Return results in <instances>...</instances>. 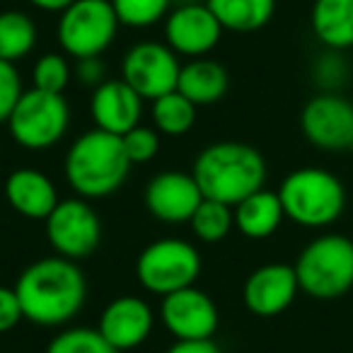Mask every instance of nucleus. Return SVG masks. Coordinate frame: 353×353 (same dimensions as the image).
<instances>
[{
	"mask_svg": "<svg viewBox=\"0 0 353 353\" xmlns=\"http://www.w3.org/2000/svg\"><path fill=\"white\" fill-rule=\"evenodd\" d=\"M12 288L25 319L39 327H63L78 317L88 300V281L78 261L59 254L30 264Z\"/></svg>",
	"mask_w": 353,
	"mask_h": 353,
	"instance_id": "obj_1",
	"label": "nucleus"
},
{
	"mask_svg": "<svg viewBox=\"0 0 353 353\" xmlns=\"http://www.w3.org/2000/svg\"><path fill=\"white\" fill-rule=\"evenodd\" d=\"M192 174L203 199L237 206L242 199L264 189L269 167L256 148L240 141H218L199 152Z\"/></svg>",
	"mask_w": 353,
	"mask_h": 353,
	"instance_id": "obj_2",
	"label": "nucleus"
},
{
	"mask_svg": "<svg viewBox=\"0 0 353 353\" xmlns=\"http://www.w3.org/2000/svg\"><path fill=\"white\" fill-rule=\"evenodd\" d=\"M131 167L121 136L90 128L70 143L63 160V174L80 199L97 201L121 189Z\"/></svg>",
	"mask_w": 353,
	"mask_h": 353,
	"instance_id": "obj_3",
	"label": "nucleus"
},
{
	"mask_svg": "<svg viewBox=\"0 0 353 353\" xmlns=\"http://www.w3.org/2000/svg\"><path fill=\"white\" fill-rule=\"evenodd\" d=\"M279 199L288 221L303 228H329L343 216L346 189L334 172L324 167H300L285 174Z\"/></svg>",
	"mask_w": 353,
	"mask_h": 353,
	"instance_id": "obj_4",
	"label": "nucleus"
},
{
	"mask_svg": "<svg viewBox=\"0 0 353 353\" xmlns=\"http://www.w3.org/2000/svg\"><path fill=\"white\" fill-rule=\"evenodd\" d=\"M300 293L314 300L343 298L353 288V240L346 235H319L295 259Z\"/></svg>",
	"mask_w": 353,
	"mask_h": 353,
	"instance_id": "obj_5",
	"label": "nucleus"
},
{
	"mask_svg": "<svg viewBox=\"0 0 353 353\" xmlns=\"http://www.w3.org/2000/svg\"><path fill=\"white\" fill-rule=\"evenodd\" d=\"M10 138L25 150H49L65 138L70 128V107L63 94L25 90L8 119Z\"/></svg>",
	"mask_w": 353,
	"mask_h": 353,
	"instance_id": "obj_6",
	"label": "nucleus"
},
{
	"mask_svg": "<svg viewBox=\"0 0 353 353\" xmlns=\"http://www.w3.org/2000/svg\"><path fill=\"white\" fill-rule=\"evenodd\" d=\"M201 276V254L187 240L165 237L155 240L138 254L136 279L148 293L165 295L189 288Z\"/></svg>",
	"mask_w": 353,
	"mask_h": 353,
	"instance_id": "obj_7",
	"label": "nucleus"
},
{
	"mask_svg": "<svg viewBox=\"0 0 353 353\" xmlns=\"http://www.w3.org/2000/svg\"><path fill=\"white\" fill-rule=\"evenodd\" d=\"M119 27L112 0H75L68 10L61 12L56 37L65 56L75 61L94 59L112 46Z\"/></svg>",
	"mask_w": 353,
	"mask_h": 353,
	"instance_id": "obj_8",
	"label": "nucleus"
},
{
	"mask_svg": "<svg viewBox=\"0 0 353 353\" xmlns=\"http://www.w3.org/2000/svg\"><path fill=\"white\" fill-rule=\"evenodd\" d=\"M46 240L63 259L83 261L102 242V221L88 199H63L44 221Z\"/></svg>",
	"mask_w": 353,
	"mask_h": 353,
	"instance_id": "obj_9",
	"label": "nucleus"
},
{
	"mask_svg": "<svg viewBox=\"0 0 353 353\" xmlns=\"http://www.w3.org/2000/svg\"><path fill=\"white\" fill-rule=\"evenodd\" d=\"M179 70V56L165 41L133 44L121 59V80L150 102L176 90Z\"/></svg>",
	"mask_w": 353,
	"mask_h": 353,
	"instance_id": "obj_10",
	"label": "nucleus"
},
{
	"mask_svg": "<svg viewBox=\"0 0 353 353\" xmlns=\"http://www.w3.org/2000/svg\"><path fill=\"white\" fill-rule=\"evenodd\" d=\"M300 131L319 150H348L353 143V102L341 92H317L300 112Z\"/></svg>",
	"mask_w": 353,
	"mask_h": 353,
	"instance_id": "obj_11",
	"label": "nucleus"
},
{
	"mask_svg": "<svg viewBox=\"0 0 353 353\" xmlns=\"http://www.w3.org/2000/svg\"><path fill=\"white\" fill-rule=\"evenodd\" d=\"M160 319L176 341H206L216 334L221 314L206 290L189 285L162 298Z\"/></svg>",
	"mask_w": 353,
	"mask_h": 353,
	"instance_id": "obj_12",
	"label": "nucleus"
},
{
	"mask_svg": "<svg viewBox=\"0 0 353 353\" xmlns=\"http://www.w3.org/2000/svg\"><path fill=\"white\" fill-rule=\"evenodd\" d=\"M165 44L176 56L203 59L218 46L223 37V27L206 3H187L174 6L162 22Z\"/></svg>",
	"mask_w": 353,
	"mask_h": 353,
	"instance_id": "obj_13",
	"label": "nucleus"
},
{
	"mask_svg": "<svg viewBox=\"0 0 353 353\" xmlns=\"http://www.w3.org/2000/svg\"><path fill=\"white\" fill-rule=\"evenodd\" d=\"M143 201L155 221L167 225H182L192 221L194 211L203 201V194L192 172L165 170L157 172L148 182Z\"/></svg>",
	"mask_w": 353,
	"mask_h": 353,
	"instance_id": "obj_14",
	"label": "nucleus"
},
{
	"mask_svg": "<svg viewBox=\"0 0 353 353\" xmlns=\"http://www.w3.org/2000/svg\"><path fill=\"white\" fill-rule=\"evenodd\" d=\"M300 293L298 274L290 264H264L254 269L245 281L242 300L256 317H279L295 303Z\"/></svg>",
	"mask_w": 353,
	"mask_h": 353,
	"instance_id": "obj_15",
	"label": "nucleus"
},
{
	"mask_svg": "<svg viewBox=\"0 0 353 353\" xmlns=\"http://www.w3.org/2000/svg\"><path fill=\"white\" fill-rule=\"evenodd\" d=\"M155 327V314H152L150 305L138 295H121L114 298L107 307L99 314V334L121 351H131V348L141 346L148 336L152 334Z\"/></svg>",
	"mask_w": 353,
	"mask_h": 353,
	"instance_id": "obj_16",
	"label": "nucleus"
},
{
	"mask_svg": "<svg viewBox=\"0 0 353 353\" xmlns=\"http://www.w3.org/2000/svg\"><path fill=\"white\" fill-rule=\"evenodd\" d=\"M143 102L145 99L133 88H128L121 78L104 80L92 90L90 117H92L94 128L112 133V136H123L141 123Z\"/></svg>",
	"mask_w": 353,
	"mask_h": 353,
	"instance_id": "obj_17",
	"label": "nucleus"
},
{
	"mask_svg": "<svg viewBox=\"0 0 353 353\" xmlns=\"http://www.w3.org/2000/svg\"><path fill=\"white\" fill-rule=\"evenodd\" d=\"M6 201L27 221H46L61 199L51 176L34 167H20L6 179Z\"/></svg>",
	"mask_w": 353,
	"mask_h": 353,
	"instance_id": "obj_18",
	"label": "nucleus"
},
{
	"mask_svg": "<svg viewBox=\"0 0 353 353\" xmlns=\"http://www.w3.org/2000/svg\"><path fill=\"white\" fill-rule=\"evenodd\" d=\"M176 90L196 107L221 102L230 90V75L221 61H213L208 56L203 59H189V63L179 70Z\"/></svg>",
	"mask_w": 353,
	"mask_h": 353,
	"instance_id": "obj_19",
	"label": "nucleus"
},
{
	"mask_svg": "<svg viewBox=\"0 0 353 353\" xmlns=\"http://www.w3.org/2000/svg\"><path fill=\"white\" fill-rule=\"evenodd\" d=\"M232 213H235V228L247 240H266L279 230L285 218L279 192L271 189L250 194L237 206H232Z\"/></svg>",
	"mask_w": 353,
	"mask_h": 353,
	"instance_id": "obj_20",
	"label": "nucleus"
},
{
	"mask_svg": "<svg viewBox=\"0 0 353 353\" xmlns=\"http://www.w3.org/2000/svg\"><path fill=\"white\" fill-rule=\"evenodd\" d=\"M310 27L324 49H353V0H314Z\"/></svg>",
	"mask_w": 353,
	"mask_h": 353,
	"instance_id": "obj_21",
	"label": "nucleus"
},
{
	"mask_svg": "<svg viewBox=\"0 0 353 353\" xmlns=\"http://www.w3.org/2000/svg\"><path fill=\"white\" fill-rule=\"evenodd\" d=\"M206 6L221 22L223 32H256L271 22L276 0H206Z\"/></svg>",
	"mask_w": 353,
	"mask_h": 353,
	"instance_id": "obj_22",
	"label": "nucleus"
},
{
	"mask_svg": "<svg viewBox=\"0 0 353 353\" xmlns=\"http://www.w3.org/2000/svg\"><path fill=\"white\" fill-rule=\"evenodd\" d=\"M39 32L27 12L3 10L0 12V61L17 63L34 51Z\"/></svg>",
	"mask_w": 353,
	"mask_h": 353,
	"instance_id": "obj_23",
	"label": "nucleus"
},
{
	"mask_svg": "<svg viewBox=\"0 0 353 353\" xmlns=\"http://www.w3.org/2000/svg\"><path fill=\"white\" fill-rule=\"evenodd\" d=\"M152 128L160 136H184L196 123V104H192L179 90L152 99Z\"/></svg>",
	"mask_w": 353,
	"mask_h": 353,
	"instance_id": "obj_24",
	"label": "nucleus"
},
{
	"mask_svg": "<svg viewBox=\"0 0 353 353\" xmlns=\"http://www.w3.org/2000/svg\"><path fill=\"white\" fill-rule=\"evenodd\" d=\"M189 225H192V232L201 242L216 245V242L225 240L232 228H235V213H232V206H228V203L203 199L196 211H194Z\"/></svg>",
	"mask_w": 353,
	"mask_h": 353,
	"instance_id": "obj_25",
	"label": "nucleus"
},
{
	"mask_svg": "<svg viewBox=\"0 0 353 353\" xmlns=\"http://www.w3.org/2000/svg\"><path fill=\"white\" fill-rule=\"evenodd\" d=\"M112 8L121 27L148 30L157 22H165L174 8V0H112Z\"/></svg>",
	"mask_w": 353,
	"mask_h": 353,
	"instance_id": "obj_26",
	"label": "nucleus"
},
{
	"mask_svg": "<svg viewBox=\"0 0 353 353\" xmlns=\"http://www.w3.org/2000/svg\"><path fill=\"white\" fill-rule=\"evenodd\" d=\"M44 353H119V351L99 334V329L68 327L51 339Z\"/></svg>",
	"mask_w": 353,
	"mask_h": 353,
	"instance_id": "obj_27",
	"label": "nucleus"
},
{
	"mask_svg": "<svg viewBox=\"0 0 353 353\" xmlns=\"http://www.w3.org/2000/svg\"><path fill=\"white\" fill-rule=\"evenodd\" d=\"M70 78H73V68L68 63V56L56 54V51L41 54L32 68V88L44 90V92L63 94Z\"/></svg>",
	"mask_w": 353,
	"mask_h": 353,
	"instance_id": "obj_28",
	"label": "nucleus"
},
{
	"mask_svg": "<svg viewBox=\"0 0 353 353\" xmlns=\"http://www.w3.org/2000/svg\"><path fill=\"white\" fill-rule=\"evenodd\" d=\"M312 78L319 92H339L348 80V63L343 61V51L327 49L312 65Z\"/></svg>",
	"mask_w": 353,
	"mask_h": 353,
	"instance_id": "obj_29",
	"label": "nucleus"
},
{
	"mask_svg": "<svg viewBox=\"0 0 353 353\" xmlns=\"http://www.w3.org/2000/svg\"><path fill=\"white\" fill-rule=\"evenodd\" d=\"M121 143H123V150H126L128 160H131V165H145V162H150L152 157L157 155V150H160V133H157L155 128L138 123L136 128L123 133Z\"/></svg>",
	"mask_w": 353,
	"mask_h": 353,
	"instance_id": "obj_30",
	"label": "nucleus"
},
{
	"mask_svg": "<svg viewBox=\"0 0 353 353\" xmlns=\"http://www.w3.org/2000/svg\"><path fill=\"white\" fill-rule=\"evenodd\" d=\"M22 94H25V85L17 65L0 61V123H8Z\"/></svg>",
	"mask_w": 353,
	"mask_h": 353,
	"instance_id": "obj_31",
	"label": "nucleus"
},
{
	"mask_svg": "<svg viewBox=\"0 0 353 353\" xmlns=\"http://www.w3.org/2000/svg\"><path fill=\"white\" fill-rule=\"evenodd\" d=\"M20 319H25V314H22L15 288L0 285V334H8L10 329H15Z\"/></svg>",
	"mask_w": 353,
	"mask_h": 353,
	"instance_id": "obj_32",
	"label": "nucleus"
},
{
	"mask_svg": "<svg viewBox=\"0 0 353 353\" xmlns=\"http://www.w3.org/2000/svg\"><path fill=\"white\" fill-rule=\"evenodd\" d=\"M73 73H75V78H78L80 85L92 88V90L107 80V68H104V63H102V56H94V59H80L78 63H75Z\"/></svg>",
	"mask_w": 353,
	"mask_h": 353,
	"instance_id": "obj_33",
	"label": "nucleus"
},
{
	"mask_svg": "<svg viewBox=\"0 0 353 353\" xmlns=\"http://www.w3.org/2000/svg\"><path fill=\"white\" fill-rule=\"evenodd\" d=\"M165 353H223L213 339L206 341H174Z\"/></svg>",
	"mask_w": 353,
	"mask_h": 353,
	"instance_id": "obj_34",
	"label": "nucleus"
},
{
	"mask_svg": "<svg viewBox=\"0 0 353 353\" xmlns=\"http://www.w3.org/2000/svg\"><path fill=\"white\" fill-rule=\"evenodd\" d=\"M32 8H37V10H41V12H63V10H68L70 6H73L75 0H27Z\"/></svg>",
	"mask_w": 353,
	"mask_h": 353,
	"instance_id": "obj_35",
	"label": "nucleus"
},
{
	"mask_svg": "<svg viewBox=\"0 0 353 353\" xmlns=\"http://www.w3.org/2000/svg\"><path fill=\"white\" fill-rule=\"evenodd\" d=\"M187 3H206V0H174V6H187Z\"/></svg>",
	"mask_w": 353,
	"mask_h": 353,
	"instance_id": "obj_36",
	"label": "nucleus"
},
{
	"mask_svg": "<svg viewBox=\"0 0 353 353\" xmlns=\"http://www.w3.org/2000/svg\"><path fill=\"white\" fill-rule=\"evenodd\" d=\"M348 152H351V160H353V143H351V148H348Z\"/></svg>",
	"mask_w": 353,
	"mask_h": 353,
	"instance_id": "obj_37",
	"label": "nucleus"
}]
</instances>
